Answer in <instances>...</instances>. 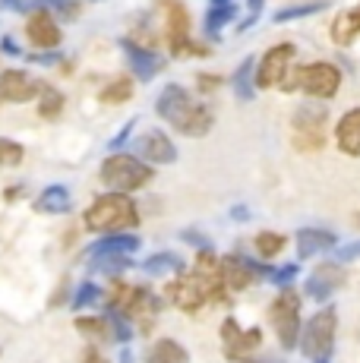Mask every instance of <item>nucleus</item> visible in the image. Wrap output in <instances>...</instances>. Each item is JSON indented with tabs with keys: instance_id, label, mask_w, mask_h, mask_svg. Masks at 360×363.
<instances>
[{
	"instance_id": "obj_1",
	"label": "nucleus",
	"mask_w": 360,
	"mask_h": 363,
	"mask_svg": "<svg viewBox=\"0 0 360 363\" xmlns=\"http://www.w3.org/2000/svg\"><path fill=\"white\" fill-rule=\"evenodd\" d=\"M155 114L162 121H168V127L180 133V136H190V139H199L206 133H212L215 127V117L212 111L206 108L203 101H196L184 86L177 82H168V86L158 92L155 99Z\"/></svg>"
},
{
	"instance_id": "obj_2",
	"label": "nucleus",
	"mask_w": 360,
	"mask_h": 363,
	"mask_svg": "<svg viewBox=\"0 0 360 363\" xmlns=\"http://www.w3.org/2000/svg\"><path fill=\"white\" fill-rule=\"evenodd\" d=\"M82 221H86V231L92 234H114L140 225V208L127 193H105L86 208Z\"/></svg>"
},
{
	"instance_id": "obj_3",
	"label": "nucleus",
	"mask_w": 360,
	"mask_h": 363,
	"mask_svg": "<svg viewBox=\"0 0 360 363\" xmlns=\"http://www.w3.org/2000/svg\"><path fill=\"white\" fill-rule=\"evenodd\" d=\"M99 177L111 193H136L155 177V171H152V164H145L140 155L114 152V155H108L105 162H101Z\"/></svg>"
},
{
	"instance_id": "obj_4",
	"label": "nucleus",
	"mask_w": 360,
	"mask_h": 363,
	"mask_svg": "<svg viewBox=\"0 0 360 363\" xmlns=\"http://www.w3.org/2000/svg\"><path fill=\"white\" fill-rule=\"evenodd\" d=\"M335 329H338V310L332 303H322L320 313H313L307 325L300 329L297 347L307 360H329L335 351Z\"/></svg>"
},
{
	"instance_id": "obj_5",
	"label": "nucleus",
	"mask_w": 360,
	"mask_h": 363,
	"mask_svg": "<svg viewBox=\"0 0 360 363\" xmlns=\"http://www.w3.org/2000/svg\"><path fill=\"white\" fill-rule=\"evenodd\" d=\"M325 121H329V111L320 99H307L300 108L294 111L291 117V139L300 152L310 149H322V139H325Z\"/></svg>"
},
{
	"instance_id": "obj_6",
	"label": "nucleus",
	"mask_w": 360,
	"mask_h": 363,
	"mask_svg": "<svg viewBox=\"0 0 360 363\" xmlns=\"http://www.w3.org/2000/svg\"><path fill=\"white\" fill-rule=\"evenodd\" d=\"M269 323H272L281 351H294L297 341H300L303 319H300V297L291 288H281V294L272 300V306H269Z\"/></svg>"
},
{
	"instance_id": "obj_7",
	"label": "nucleus",
	"mask_w": 360,
	"mask_h": 363,
	"mask_svg": "<svg viewBox=\"0 0 360 363\" xmlns=\"http://www.w3.org/2000/svg\"><path fill=\"white\" fill-rule=\"evenodd\" d=\"M158 6L164 10V38L171 45V54L174 57H186V54L206 57L209 48H196L190 41V13H186V6L180 0H162Z\"/></svg>"
},
{
	"instance_id": "obj_8",
	"label": "nucleus",
	"mask_w": 360,
	"mask_h": 363,
	"mask_svg": "<svg viewBox=\"0 0 360 363\" xmlns=\"http://www.w3.org/2000/svg\"><path fill=\"white\" fill-rule=\"evenodd\" d=\"M338 86H342V69H338V64L316 60V64L300 67V82H297V89H300L303 95H310V99L329 101L332 95L338 92Z\"/></svg>"
},
{
	"instance_id": "obj_9",
	"label": "nucleus",
	"mask_w": 360,
	"mask_h": 363,
	"mask_svg": "<svg viewBox=\"0 0 360 363\" xmlns=\"http://www.w3.org/2000/svg\"><path fill=\"white\" fill-rule=\"evenodd\" d=\"M294 57H297V48L291 45V41H279V45L269 48V51L256 60V73H253L256 89H275L279 86Z\"/></svg>"
},
{
	"instance_id": "obj_10",
	"label": "nucleus",
	"mask_w": 360,
	"mask_h": 363,
	"mask_svg": "<svg viewBox=\"0 0 360 363\" xmlns=\"http://www.w3.org/2000/svg\"><path fill=\"white\" fill-rule=\"evenodd\" d=\"M338 284H344V272H342V262L332 259L310 272V278L303 281V294L310 300H316V303H329Z\"/></svg>"
},
{
	"instance_id": "obj_11",
	"label": "nucleus",
	"mask_w": 360,
	"mask_h": 363,
	"mask_svg": "<svg viewBox=\"0 0 360 363\" xmlns=\"http://www.w3.org/2000/svg\"><path fill=\"white\" fill-rule=\"evenodd\" d=\"M164 297H168L171 303H174L177 310H184V313H196V310H203V306L209 303V297H206L203 284H199V278L193 275V272H180L177 281L168 284Z\"/></svg>"
},
{
	"instance_id": "obj_12",
	"label": "nucleus",
	"mask_w": 360,
	"mask_h": 363,
	"mask_svg": "<svg viewBox=\"0 0 360 363\" xmlns=\"http://www.w3.org/2000/svg\"><path fill=\"white\" fill-rule=\"evenodd\" d=\"M221 341H225L227 360H244L256 347H262V329H240L237 319H225L221 323Z\"/></svg>"
},
{
	"instance_id": "obj_13",
	"label": "nucleus",
	"mask_w": 360,
	"mask_h": 363,
	"mask_svg": "<svg viewBox=\"0 0 360 363\" xmlns=\"http://www.w3.org/2000/svg\"><path fill=\"white\" fill-rule=\"evenodd\" d=\"M26 38H29V45H35L38 51H51V48H60L64 32H60L57 19L51 16V10H35L26 19Z\"/></svg>"
},
{
	"instance_id": "obj_14",
	"label": "nucleus",
	"mask_w": 360,
	"mask_h": 363,
	"mask_svg": "<svg viewBox=\"0 0 360 363\" xmlns=\"http://www.w3.org/2000/svg\"><path fill=\"white\" fill-rule=\"evenodd\" d=\"M120 51L127 54L130 69H133V76L140 82H152L158 76V69L164 67L162 54L152 51V48H145V45H140V41H133V38H120Z\"/></svg>"
},
{
	"instance_id": "obj_15",
	"label": "nucleus",
	"mask_w": 360,
	"mask_h": 363,
	"mask_svg": "<svg viewBox=\"0 0 360 363\" xmlns=\"http://www.w3.org/2000/svg\"><path fill=\"white\" fill-rule=\"evenodd\" d=\"M133 145H136V155H140L145 164H174L177 162V145L171 143V136L162 130L142 133Z\"/></svg>"
},
{
	"instance_id": "obj_16",
	"label": "nucleus",
	"mask_w": 360,
	"mask_h": 363,
	"mask_svg": "<svg viewBox=\"0 0 360 363\" xmlns=\"http://www.w3.org/2000/svg\"><path fill=\"white\" fill-rule=\"evenodd\" d=\"M41 82L35 76H29L26 69H4L0 73V99L4 101H13V104H23V101H32L41 95Z\"/></svg>"
},
{
	"instance_id": "obj_17",
	"label": "nucleus",
	"mask_w": 360,
	"mask_h": 363,
	"mask_svg": "<svg viewBox=\"0 0 360 363\" xmlns=\"http://www.w3.org/2000/svg\"><path fill=\"white\" fill-rule=\"evenodd\" d=\"M294 243L300 259H313V256L329 253V250L338 247V234L329 231V228H300L294 234Z\"/></svg>"
},
{
	"instance_id": "obj_18",
	"label": "nucleus",
	"mask_w": 360,
	"mask_h": 363,
	"mask_svg": "<svg viewBox=\"0 0 360 363\" xmlns=\"http://www.w3.org/2000/svg\"><path fill=\"white\" fill-rule=\"evenodd\" d=\"M335 143L348 158H360V108H348L338 117Z\"/></svg>"
},
{
	"instance_id": "obj_19",
	"label": "nucleus",
	"mask_w": 360,
	"mask_h": 363,
	"mask_svg": "<svg viewBox=\"0 0 360 363\" xmlns=\"http://www.w3.org/2000/svg\"><path fill=\"white\" fill-rule=\"evenodd\" d=\"M218 269H221V281H225L227 294H234V291H244L253 284V272L247 259L240 253H231V256H221L218 259Z\"/></svg>"
},
{
	"instance_id": "obj_20",
	"label": "nucleus",
	"mask_w": 360,
	"mask_h": 363,
	"mask_svg": "<svg viewBox=\"0 0 360 363\" xmlns=\"http://www.w3.org/2000/svg\"><path fill=\"white\" fill-rule=\"evenodd\" d=\"M140 247H142V240L136 234L114 231V234H101L99 240L89 247V256H95V253H130L133 256Z\"/></svg>"
},
{
	"instance_id": "obj_21",
	"label": "nucleus",
	"mask_w": 360,
	"mask_h": 363,
	"mask_svg": "<svg viewBox=\"0 0 360 363\" xmlns=\"http://www.w3.org/2000/svg\"><path fill=\"white\" fill-rule=\"evenodd\" d=\"M70 206H73V196L64 184L45 186L35 199V212H41V215H64V212H70Z\"/></svg>"
},
{
	"instance_id": "obj_22",
	"label": "nucleus",
	"mask_w": 360,
	"mask_h": 363,
	"mask_svg": "<svg viewBox=\"0 0 360 363\" xmlns=\"http://www.w3.org/2000/svg\"><path fill=\"white\" fill-rule=\"evenodd\" d=\"M329 35H332V41H335V45L348 48L351 41L360 35V4L354 6V10L338 13L335 23H332V29H329Z\"/></svg>"
},
{
	"instance_id": "obj_23",
	"label": "nucleus",
	"mask_w": 360,
	"mask_h": 363,
	"mask_svg": "<svg viewBox=\"0 0 360 363\" xmlns=\"http://www.w3.org/2000/svg\"><path fill=\"white\" fill-rule=\"evenodd\" d=\"M145 363H190V354L177 338H158L145 351Z\"/></svg>"
},
{
	"instance_id": "obj_24",
	"label": "nucleus",
	"mask_w": 360,
	"mask_h": 363,
	"mask_svg": "<svg viewBox=\"0 0 360 363\" xmlns=\"http://www.w3.org/2000/svg\"><path fill=\"white\" fill-rule=\"evenodd\" d=\"M142 269L149 272V275H180V272L186 269V259L174 250H162V253H152L149 259L142 262Z\"/></svg>"
},
{
	"instance_id": "obj_25",
	"label": "nucleus",
	"mask_w": 360,
	"mask_h": 363,
	"mask_svg": "<svg viewBox=\"0 0 360 363\" xmlns=\"http://www.w3.org/2000/svg\"><path fill=\"white\" fill-rule=\"evenodd\" d=\"M253 73H256V57H244L240 60V67L234 69V95H237L240 101H253L256 99Z\"/></svg>"
},
{
	"instance_id": "obj_26",
	"label": "nucleus",
	"mask_w": 360,
	"mask_h": 363,
	"mask_svg": "<svg viewBox=\"0 0 360 363\" xmlns=\"http://www.w3.org/2000/svg\"><path fill=\"white\" fill-rule=\"evenodd\" d=\"M89 262H92V272L117 278L120 272H127L130 265H133V256L130 253H95V256H89Z\"/></svg>"
},
{
	"instance_id": "obj_27",
	"label": "nucleus",
	"mask_w": 360,
	"mask_h": 363,
	"mask_svg": "<svg viewBox=\"0 0 360 363\" xmlns=\"http://www.w3.org/2000/svg\"><path fill=\"white\" fill-rule=\"evenodd\" d=\"M325 6H329V0H310V4L281 6V10H275L272 23H275V26H285V23H294V19H300V16H313V13H322Z\"/></svg>"
},
{
	"instance_id": "obj_28",
	"label": "nucleus",
	"mask_w": 360,
	"mask_h": 363,
	"mask_svg": "<svg viewBox=\"0 0 360 363\" xmlns=\"http://www.w3.org/2000/svg\"><path fill=\"white\" fill-rule=\"evenodd\" d=\"M237 16V6L234 4H225V6H209L206 10V35H209L212 41H218V35H221V29H225L231 19Z\"/></svg>"
},
{
	"instance_id": "obj_29",
	"label": "nucleus",
	"mask_w": 360,
	"mask_h": 363,
	"mask_svg": "<svg viewBox=\"0 0 360 363\" xmlns=\"http://www.w3.org/2000/svg\"><path fill=\"white\" fill-rule=\"evenodd\" d=\"M105 319H108V325H111V341H117V345H127V341H133L136 329L130 325V316H127V313H120V310H114V306H108Z\"/></svg>"
},
{
	"instance_id": "obj_30",
	"label": "nucleus",
	"mask_w": 360,
	"mask_h": 363,
	"mask_svg": "<svg viewBox=\"0 0 360 363\" xmlns=\"http://www.w3.org/2000/svg\"><path fill=\"white\" fill-rule=\"evenodd\" d=\"M99 99L105 104H123L133 99V79H127V76H117V79H111L105 89L99 92Z\"/></svg>"
},
{
	"instance_id": "obj_31",
	"label": "nucleus",
	"mask_w": 360,
	"mask_h": 363,
	"mask_svg": "<svg viewBox=\"0 0 360 363\" xmlns=\"http://www.w3.org/2000/svg\"><path fill=\"white\" fill-rule=\"evenodd\" d=\"M76 332L86 335L89 341H111V325L105 316H79L76 319Z\"/></svg>"
},
{
	"instance_id": "obj_32",
	"label": "nucleus",
	"mask_w": 360,
	"mask_h": 363,
	"mask_svg": "<svg viewBox=\"0 0 360 363\" xmlns=\"http://www.w3.org/2000/svg\"><path fill=\"white\" fill-rule=\"evenodd\" d=\"M256 253L262 256V259H272V256H279L281 250H285V234H279V231H259L256 234Z\"/></svg>"
},
{
	"instance_id": "obj_33",
	"label": "nucleus",
	"mask_w": 360,
	"mask_h": 363,
	"mask_svg": "<svg viewBox=\"0 0 360 363\" xmlns=\"http://www.w3.org/2000/svg\"><path fill=\"white\" fill-rule=\"evenodd\" d=\"M60 111H64V95H60L57 89H41L38 114L45 117V121H54V117H60Z\"/></svg>"
},
{
	"instance_id": "obj_34",
	"label": "nucleus",
	"mask_w": 360,
	"mask_h": 363,
	"mask_svg": "<svg viewBox=\"0 0 360 363\" xmlns=\"http://www.w3.org/2000/svg\"><path fill=\"white\" fill-rule=\"evenodd\" d=\"M26 158V145L10 136H0V167H16Z\"/></svg>"
},
{
	"instance_id": "obj_35",
	"label": "nucleus",
	"mask_w": 360,
	"mask_h": 363,
	"mask_svg": "<svg viewBox=\"0 0 360 363\" xmlns=\"http://www.w3.org/2000/svg\"><path fill=\"white\" fill-rule=\"evenodd\" d=\"M99 297H101L99 284H95V281H82L79 288H76V294L70 297V306H73V310H86V306L99 303Z\"/></svg>"
},
{
	"instance_id": "obj_36",
	"label": "nucleus",
	"mask_w": 360,
	"mask_h": 363,
	"mask_svg": "<svg viewBox=\"0 0 360 363\" xmlns=\"http://www.w3.org/2000/svg\"><path fill=\"white\" fill-rule=\"evenodd\" d=\"M297 262H288V265H281V269H275V275H272V284H279V288H291V284L297 281Z\"/></svg>"
},
{
	"instance_id": "obj_37",
	"label": "nucleus",
	"mask_w": 360,
	"mask_h": 363,
	"mask_svg": "<svg viewBox=\"0 0 360 363\" xmlns=\"http://www.w3.org/2000/svg\"><path fill=\"white\" fill-rule=\"evenodd\" d=\"M360 259V240H351V243H344V247H335V262H354Z\"/></svg>"
},
{
	"instance_id": "obj_38",
	"label": "nucleus",
	"mask_w": 360,
	"mask_h": 363,
	"mask_svg": "<svg viewBox=\"0 0 360 363\" xmlns=\"http://www.w3.org/2000/svg\"><path fill=\"white\" fill-rule=\"evenodd\" d=\"M41 4H45L47 10H54V13H60V16H67V19H73L76 13H79V6H76L73 0H41Z\"/></svg>"
},
{
	"instance_id": "obj_39",
	"label": "nucleus",
	"mask_w": 360,
	"mask_h": 363,
	"mask_svg": "<svg viewBox=\"0 0 360 363\" xmlns=\"http://www.w3.org/2000/svg\"><path fill=\"white\" fill-rule=\"evenodd\" d=\"M180 240H186V243H193L196 250H212V240L206 234H199V231H180Z\"/></svg>"
},
{
	"instance_id": "obj_40",
	"label": "nucleus",
	"mask_w": 360,
	"mask_h": 363,
	"mask_svg": "<svg viewBox=\"0 0 360 363\" xmlns=\"http://www.w3.org/2000/svg\"><path fill=\"white\" fill-rule=\"evenodd\" d=\"M0 51L10 54V57H19V54H23V48H19L16 41L10 38V35H4V38H0Z\"/></svg>"
},
{
	"instance_id": "obj_41",
	"label": "nucleus",
	"mask_w": 360,
	"mask_h": 363,
	"mask_svg": "<svg viewBox=\"0 0 360 363\" xmlns=\"http://www.w3.org/2000/svg\"><path fill=\"white\" fill-rule=\"evenodd\" d=\"M133 127H136V121H130L127 127H123V130L117 133L114 139H111V149H120V145H123V143H127V139H130V133H133Z\"/></svg>"
},
{
	"instance_id": "obj_42",
	"label": "nucleus",
	"mask_w": 360,
	"mask_h": 363,
	"mask_svg": "<svg viewBox=\"0 0 360 363\" xmlns=\"http://www.w3.org/2000/svg\"><path fill=\"white\" fill-rule=\"evenodd\" d=\"M82 363H108V357L92 345V347H86V351H82Z\"/></svg>"
},
{
	"instance_id": "obj_43",
	"label": "nucleus",
	"mask_w": 360,
	"mask_h": 363,
	"mask_svg": "<svg viewBox=\"0 0 360 363\" xmlns=\"http://www.w3.org/2000/svg\"><path fill=\"white\" fill-rule=\"evenodd\" d=\"M35 64H57L60 60V54H57V48H51V51H41V54H35Z\"/></svg>"
},
{
	"instance_id": "obj_44",
	"label": "nucleus",
	"mask_w": 360,
	"mask_h": 363,
	"mask_svg": "<svg viewBox=\"0 0 360 363\" xmlns=\"http://www.w3.org/2000/svg\"><path fill=\"white\" fill-rule=\"evenodd\" d=\"M221 86V76H199V89L209 92V89H218Z\"/></svg>"
},
{
	"instance_id": "obj_45",
	"label": "nucleus",
	"mask_w": 360,
	"mask_h": 363,
	"mask_svg": "<svg viewBox=\"0 0 360 363\" xmlns=\"http://www.w3.org/2000/svg\"><path fill=\"white\" fill-rule=\"evenodd\" d=\"M231 218L247 221V218H250V208H247V206H234V208H231Z\"/></svg>"
},
{
	"instance_id": "obj_46",
	"label": "nucleus",
	"mask_w": 360,
	"mask_h": 363,
	"mask_svg": "<svg viewBox=\"0 0 360 363\" xmlns=\"http://www.w3.org/2000/svg\"><path fill=\"white\" fill-rule=\"evenodd\" d=\"M247 13L259 19V13H262V0H247Z\"/></svg>"
},
{
	"instance_id": "obj_47",
	"label": "nucleus",
	"mask_w": 360,
	"mask_h": 363,
	"mask_svg": "<svg viewBox=\"0 0 360 363\" xmlns=\"http://www.w3.org/2000/svg\"><path fill=\"white\" fill-rule=\"evenodd\" d=\"M0 6H6V10H26V0H0Z\"/></svg>"
},
{
	"instance_id": "obj_48",
	"label": "nucleus",
	"mask_w": 360,
	"mask_h": 363,
	"mask_svg": "<svg viewBox=\"0 0 360 363\" xmlns=\"http://www.w3.org/2000/svg\"><path fill=\"white\" fill-rule=\"evenodd\" d=\"M120 363H136V360H133V351H130V347H120Z\"/></svg>"
},
{
	"instance_id": "obj_49",
	"label": "nucleus",
	"mask_w": 360,
	"mask_h": 363,
	"mask_svg": "<svg viewBox=\"0 0 360 363\" xmlns=\"http://www.w3.org/2000/svg\"><path fill=\"white\" fill-rule=\"evenodd\" d=\"M225 4H234V0H209V6H225Z\"/></svg>"
},
{
	"instance_id": "obj_50",
	"label": "nucleus",
	"mask_w": 360,
	"mask_h": 363,
	"mask_svg": "<svg viewBox=\"0 0 360 363\" xmlns=\"http://www.w3.org/2000/svg\"><path fill=\"white\" fill-rule=\"evenodd\" d=\"M234 363H256V360H247V357H244V360H234Z\"/></svg>"
},
{
	"instance_id": "obj_51",
	"label": "nucleus",
	"mask_w": 360,
	"mask_h": 363,
	"mask_svg": "<svg viewBox=\"0 0 360 363\" xmlns=\"http://www.w3.org/2000/svg\"><path fill=\"white\" fill-rule=\"evenodd\" d=\"M313 363H329V360H313Z\"/></svg>"
},
{
	"instance_id": "obj_52",
	"label": "nucleus",
	"mask_w": 360,
	"mask_h": 363,
	"mask_svg": "<svg viewBox=\"0 0 360 363\" xmlns=\"http://www.w3.org/2000/svg\"><path fill=\"white\" fill-rule=\"evenodd\" d=\"M95 4H101V0H95Z\"/></svg>"
},
{
	"instance_id": "obj_53",
	"label": "nucleus",
	"mask_w": 360,
	"mask_h": 363,
	"mask_svg": "<svg viewBox=\"0 0 360 363\" xmlns=\"http://www.w3.org/2000/svg\"><path fill=\"white\" fill-rule=\"evenodd\" d=\"M0 354H4V347H0Z\"/></svg>"
}]
</instances>
